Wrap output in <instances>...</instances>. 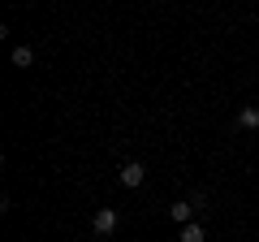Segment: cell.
I'll return each instance as SVG.
<instances>
[{"label":"cell","mask_w":259,"mask_h":242,"mask_svg":"<svg viewBox=\"0 0 259 242\" xmlns=\"http://www.w3.org/2000/svg\"><path fill=\"white\" fill-rule=\"evenodd\" d=\"M190 204H194V212H203V208H207V195H203V190H194Z\"/></svg>","instance_id":"obj_7"},{"label":"cell","mask_w":259,"mask_h":242,"mask_svg":"<svg viewBox=\"0 0 259 242\" xmlns=\"http://www.w3.org/2000/svg\"><path fill=\"white\" fill-rule=\"evenodd\" d=\"M177 242H207V233H203L199 221H190V225H182V238H177Z\"/></svg>","instance_id":"obj_5"},{"label":"cell","mask_w":259,"mask_h":242,"mask_svg":"<svg viewBox=\"0 0 259 242\" xmlns=\"http://www.w3.org/2000/svg\"><path fill=\"white\" fill-rule=\"evenodd\" d=\"M121 186H125V190H134V186H143V177H147V169H143L139 165V160H130V165H121Z\"/></svg>","instance_id":"obj_2"},{"label":"cell","mask_w":259,"mask_h":242,"mask_svg":"<svg viewBox=\"0 0 259 242\" xmlns=\"http://www.w3.org/2000/svg\"><path fill=\"white\" fill-rule=\"evenodd\" d=\"M238 126H242V130H259V108H255V104H246V108L238 112Z\"/></svg>","instance_id":"obj_4"},{"label":"cell","mask_w":259,"mask_h":242,"mask_svg":"<svg viewBox=\"0 0 259 242\" xmlns=\"http://www.w3.org/2000/svg\"><path fill=\"white\" fill-rule=\"evenodd\" d=\"M168 216H173L177 225H190L194 221V204H190V199H177V204L168 208Z\"/></svg>","instance_id":"obj_3"},{"label":"cell","mask_w":259,"mask_h":242,"mask_svg":"<svg viewBox=\"0 0 259 242\" xmlns=\"http://www.w3.org/2000/svg\"><path fill=\"white\" fill-rule=\"evenodd\" d=\"M117 212H112V208H95V216H91V229L100 233V238H108V233H117Z\"/></svg>","instance_id":"obj_1"},{"label":"cell","mask_w":259,"mask_h":242,"mask_svg":"<svg viewBox=\"0 0 259 242\" xmlns=\"http://www.w3.org/2000/svg\"><path fill=\"white\" fill-rule=\"evenodd\" d=\"M13 65H22V69L35 65V48H30V44H18V48H13Z\"/></svg>","instance_id":"obj_6"}]
</instances>
